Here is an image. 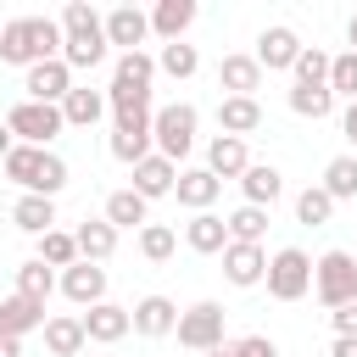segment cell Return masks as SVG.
<instances>
[{"mask_svg":"<svg viewBox=\"0 0 357 357\" xmlns=\"http://www.w3.org/2000/svg\"><path fill=\"white\" fill-rule=\"evenodd\" d=\"M61 56V22L50 17H11L0 28V61L11 67H39V61H56Z\"/></svg>","mask_w":357,"mask_h":357,"instance_id":"6da1fadb","label":"cell"},{"mask_svg":"<svg viewBox=\"0 0 357 357\" xmlns=\"http://www.w3.org/2000/svg\"><path fill=\"white\" fill-rule=\"evenodd\" d=\"M61 61L67 67H100L106 61V17L89 0H67V11H61Z\"/></svg>","mask_w":357,"mask_h":357,"instance_id":"7a4b0ae2","label":"cell"},{"mask_svg":"<svg viewBox=\"0 0 357 357\" xmlns=\"http://www.w3.org/2000/svg\"><path fill=\"white\" fill-rule=\"evenodd\" d=\"M312 290H318V301L329 312L346 307V301H357V257L351 251H324L312 262Z\"/></svg>","mask_w":357,"mask_h":357,"instance_id":"3957f363","label":"cell"},{"mask_svg":"<svg viewBox=\"0 0 357 357\" xmlns=\"http://www.w3.org/2000/svg\"><path fill=\"white\" fill-rule=\"evenodd\" d=\"M195 123H201V112H195L190 100L162 106V112H156V123H151V134H156V156L184 162V156H190V145H195Z\"/></svg>","mask_w":357,"mask_h":357,"instance_id":"277c9868","label":"cell"},{"mask_svg":"<svg viewBox=\"0 0 357 357\" xmlns=\"http://www.w3.org/2000/svg\"><path fill=\"white\" fill-rule=\"evenodd\" d=\"M312 290V257L301 245H284L268 257V296L273 301H301Z\"/></svg>","mask_w":357,"mask_h":357,"instance_id":"5b68a950","label":"cell"},{"mask_svg":"<svg viewBox=\"0 0 357 357\" xmlns=\"http://www.w3.org/2000/svg\"><path fill=\"white\" fill-rule=\"evenodd\" d=\"M6 128L22 139V145H50L61 128H67V117H61V106H39V100H17L11 112H6Z\"/></svg>","mask_w":357,"mask_h":357,"instance_id":"8992f818","label":"cell"},{"mask_svg":"<svg viewBox=\"0 0 357 357\" xmlns=\"http://www.w3.org/2000/svg\"><path fill=\"white\" fill-rule=\"evenodd\" d=\"M223 318H229V312H223L218 301H195V307L178 312V329H173V335H178V346H190V351H218V346H223Z\"/></svg>","mask_w":357,"mask_h":357,"instance_id":"52a82bcc","label":"cell"},{"mask_svg":"<svg viewBox=\"0 0 357 357\" xmlns=\"http://www.w3.org/2000/svg\"><path fill=\"white\" fill-rule=\"evenodd\" d=\"M151 123H156V112L117 117V128H112V156H117V162H128V167H139V162L156 151V134H151Z\"/></svg>","mask_w":357,"mask_h":357,"instance_id":"ba28073f","label":"cell"},{"mask_svg":"<svg viewBox=\"0 0 357 357\" xmlns=\"http://www.w3.org/2000/svg\"><path fill=\"white\" fill-rule=\"evenodd\" d=\"M301 50H307V45H301V33H296V28H284V22H273V28H262V33H257V50H251V56L262 61V73H290V67L301 61Z\"/></svg>","mask_w":357,"mask_h":357,"instance_id":"9c48e42d","label":"cell"},{"mask_svg":"<svg viewBox=\"0 0 357 357\" xmlns=\"http://www.w3.org/2000/svg\"><path fill=\"white\" fill-rule=\"evenodd\" d=\"M22 89H28V100H39V106H61L67 95H73V67L56 56V61H39V67H28L22 73Z\"/></svg>","mask_w":357,"mask_h":357,"instance_id":"30bf717a","label":"cell"},{"mask_svg":"<svg viewBox=\"0 0 357 357\" xmlns=\"http://www.w3.org/2000/svg\"><path fill=\"white\" fill-rule=\"evenodd\" d=\"M223 279H229L234 290L262 284V279H268V251H262V245H240V240H229V245H223Z\"/></svg>","mask_w":357,"mask_h":357,"instance_id":"8fae6325","label":"cell"},{"mask_svg":"<svg viewBox=\"0 0 357 357\" xmlns=\"http://www.w3.org/2000/svg\"><path fill=\"white\" fill-rule=\"evenodd\" d=\"M61 296L73 307H100L106 301V268L100 262H73L61 268Z\"/></svg>","mask_w":357,"mask_h":357,"instance_id":"7c38bea8","label":"cell"},{"mask_svg":"<svg viewBox=\"0 0 357 357\" xmlns=\"http://www.w3.org/2000/svg\"><path fill=\"white\" fill-rule=\"evenodd\" d=\"M145 39H151V11H139V6H112L106 11V45H123V56H128Z\"/></svg>","mask_w":357,"mask_h":357,"instance_id":"4fadbf2b","label":"cell"},{"mask_svg":"<svg viewBox=\"0 0 357 357\" xmlns=\"http://www.w3.org/2000/svg\"><path fill=\"white\" fill-rule=\"evenodd\" d=\"M128 318H134V335H145V340H162V335L178 329V307L167 296H139L128 307Z\"/></svg>","mask_w":357,"mask_h":357,"instance_id":"5bb4252c","label":"cell"},{"mask_svg":"<svg viewBox=\"0 0 357 357\" xmlns=\"http://www.w3.org/2000/svg\"><path fill=\"white\" fill-rule=\"evenodd\" d=\"M218 190H223V178H218L212 167H178V184H173L178 206H190V212H212Z\"/></svg>","mask_w":357,"mask_h":357,"instance_id":"9a60e30c","label":"cell"},{"mask_svg":"<svg viewBox=\"0 0 357 357\" xmlns=\"http://www.w3.org/2000/svg\"><path fill=\"white\" fill-rule=\"evenodd\" d=\"M84 318V335L89 340H100V346H117L128 329H134V318H128V307H117V301H100V307H89V312H78Z\"/></svg>","mask_w":357,"mask_h":357,"instance_id":"2e32d148","label":"cell"},{"mask_svg":"<svg viewBox=\"0 0 357 357\" xmlns=\"http://www.w3.org/2000/svg\"><path fill=\"white\" fill-rule=\"evenodd\" d=\"M218 128H223L229 139H245V134L262 128V106H257L251 95H223V100H218Z\"/></svg>","mask_w":357,"mask_h":357,"instance_id":"e0dca14e","label":"cell"},{"mask_svg":"<svg viewBox=\"0 0 357 357\" xmlns=\"http://www.w3.org/2000/svg\"><path fill=\"white\" fill-rule=\"evenodd\" d=\"M173 184H178V162H167V156H145L139 167H134V195H145V201H156V195H173Z\"/></svg>","mask_w":357,"mask_h":357,"instance_id":"ac0fdd59","label":"cell"},{"mask_svg":"<svg viewBox=\"0 0 357 357\" xmlns=\"http://www.w3.org/2000/svg\"><path fill=\"white\" fill-rule=\"evenodd\" d=\"M218 89L257 100V89H262V61H257V56H223V61H218Z\"/></svg>","mask_w":357,"mask_h":357,"instance_id":"d6986e66","label":"cell"},{"mask_svg":"<svg viewBox=\"0 0 357 357\" xmlns=\"http://www.w3.org/2000/svg\"><path fill=\"white\" fill-rule=\"evenodd\" d=\"M45 346H50V357H78V351L89 346L84 318H78V312H56V318H45Z\"/></svg>","mask_w":357,"mask_h":357,"instance_id":"ffe728a7","label":"cell"},{"mask_svg":"<svg viewBox=\"0 0 357 357\" xmlns=\"http://www.w3.org/2000/svg\"><path fill=\"white\" fill-rule=\"evenodd\" d=\"M190 22H195V0H156V11H151V33L162 45H178Z\"/></svg>","mask_w":357,"mask_h":357,"instance_id":"44dd1931","label":"cell"},{"mask_svg":"<svg viewBox=\"0 0 357 357\" xmlns=\"http://www.w3.org/2000/svg\"><path fill=\"white\" fill-rule=\"evenodd\" d=\"M240 190H245V206H273L284 195V173L273 162H251L245 178H240Z\"/></svg>","mask_w":357,"mask_h":357,"instance_id":"7402d4cb","label":"cell"},{"mask_svg":"<svg viewBox=\"0 0 357 357\" xmlns=\"http://www.w3.org/2000/svg\"><path fill=\"white\" fill-rule=\"evenodd\" d=\"M184 245L201 251V257H218V251L229 245V223H223L218 212H195V218L184 223Z\"/></svg>","mask_w":357,"mask_h":357,"instance_id":"603a6c76","label":"cell"},{"mask_svg":"<svg viewBox=\"0 0 357 357\" xmlns=\"http://www.w3.org/2000/svg\"><path fill=\"white\" fill-rule=\"evenodd\" d=\"M28 329H45V301H28V296H6V301H0V335L22 340Z\"/></svg>","mask_w":357,"mask_h":357,"instance_id":"cb8c5ba5","label":"cell"},{"mask_svg":"<svg viewBox=\"0 0 357 357\" xmlns=\"http://www.w3.org/2000/svg\"><path fill=\"white\" fill-rule=\"evenodd\" d=\"M206 167H212L218 178H245V167H251V151H245V139H229V134H218V139L206 145Z\"/></svg>","mask_w":357,"mask_h":357,"instance_id":"d4e9b609","label":"cell"},{"mask_svg":"<svg viewBox=\"0 0 357 357\" xmlns=\"http://www.w3.org/2000/svg\"><path fill=\"white\" fill-rule=\"evenodd\" d=\"M11 223L22 229V234H50L56 229V201L50 195H17V206H11Z\"/></svg>","mask_w":357,"mask_h":357,"instance_id":"484cf974","label":"cell"},{"mask_svg":"<svg viewBox=\"0 0 357 357\" xmlns=\"http://www.w3.org/2000/svg\"><path fill=\"white\" fill-rule=\"evenodd\" d=\"M61 117H67V128H89V123H100V117H106V89H84V84H73V95L61 100Z\"/></svg>","mask_w":357,"mask_h":357,"instance_id":"4316f807","label":"cell"},{"mask_svg":"<svg viewBox=\"0 0 357 357\" xmlns=\"http://www.w3.org/2000/svg\"><path fill=\"white\" fill-rule=\"evenodd\" d=\"M73 234H78V262H106V257L117 251V229H112L106 218H89V223H78Z\"/></svg>","mask_w":357,"mask_h":357,"instance_id":"83f0119b","label":"cell"},{"mask_svg":"<svg viewBox=\"0 0 357 357\" xmlns=\"http://www.w3.org/2000/svg\"><path fill=\"white\" fill-rule=\"evenodd\" d=\"M151 78H156V61H151L145 50H128V56H117V67H112V84H117V89L151 95Z\"/></svg>","mask_w":357,"mask_h":357,"instance_id":"f1b7e54d","label":"cell"},{"mask_svg":"<svg viewBox=\"0 0 357 357\" xmlns=\"http://www.w3.org/2000/svg\"><path fill=\"white\" fill-rule=\"evenodd\" d=\"M0 167H6V178H11L22 195H33V184H39V167H45V151H39V145H17V151H11Z\"/></svg>","mask_w":357,"mask_h":357,"instance_id":"f546056e","label":"cell"},{"mask_svg":"<svg viewBox=\"0 0 357 357\" xmlns=\"http://www.w3.org/2000/svg\"><path fill=\"white\" fill-rule=\"evenodd\" d=\"M290 112L318 123V117L335 112V89H329V84H296V89H290Z\"/></svg>","mask_w":357,"mask_h":357,"instance_id":"4dcf8cb0","label":"cell"},{"mask_svg":"<svg viewBox=\"0 0 357 357\" xmlns=\"http://www.w3.org/2000/svg\"><path fill=\"white\" fill-rule=\"evenodd\" d=\"M145 206H151L145 195H134V190H112V195H106V223H112V229H134V223L145 229Z\"/></svg>","mask_w":357,"mask_h":357,"instance_id":"1f68e13d","label":"cell"},{"mask_svg":"<svg viewBox=\"0 0 357 357\" xmlns=\"http://www.w3.org/2000/svg\"><path fill=\"white\" fill-rule=\"evenodd\" d=\"M223 223H229V240L262 245V234H268V206H240V212H229Z\"/></svg>","mask_w":357,"mask_h":357,"instance_id":"d6a6232c","label":"cell"},{"mask_svg":"<svg viewBox=\"0 0 357 357\" xmlns=\"http://www.w3.org/2000/svg\"><path fill=\"white\" fill-rule=\"evenodd\" d=\"M45 268H73L78 262V234H67V229H50V234H39V251H33Z\"/></svg>","mask_w":357,"mask_h":357,"instance_id":"836d02e7","label":"cell"},{"mask_svg":"<svg viewBox=\"0 0 357 357\" xmlns=\"http://www.w3.org/2000/svg\"><path fill=\"white\" fill-rule=\"evenodd\" d=\"M56 284H61V279H56V273H50L39 257H28V262L17 268V296H28V301H45Z\"/></svg>","mask_w":357,"mask_h":357,"instance_id":"e575fe53","label":"cell"},{"mask_svg":"<svg viewBox=\"0 0 357 357\" xmlns=\"http://www.w3.org/2000/svg\"><path fill=\"white\" fill-rule=\"evenodd\" d=\"M324 190L329 201H357V156H335L324 167Z\"/></svg>","mask_w":357,"mask_h":357,"instance_id":"d590c367","label":"cell"},{"mask_svg":"<svg viewBox=\"0 0 357 357\" xmlns=\"http://www.w3.org/2000/svg\"><path fill=\"white\" fill-rule=\"evenodd\" d=\"M329 212H335V201H329V190H324V184H307V190L296 195V218H301L307 229H324V223H329Z\"/></svg>","mask_w":357,"mask_h":357,"instance_id":"8d00e7d4","label":"cell"},{"mask_svg":"<svg viewBox=\"0 0 357 357\" xmlns=\"http://www.w3.org/2000/svg\"><path fill=\"white\" fill-rule=\"evenodd\" d=\"M173 251H178V234H173L167 223H145V229H139V257H145V262H167Z\"/></svg>","mask_w":357,"mask_h":357,"instance_id":"74e56055","label":"cell"},{"mask_svg":"<svg viewBox=\"0 0 357 357\" xmlns=\"http://www.w3.org/2000/svg\"><path fill=\"white\" fill-rule=\"evenodd\" d=\"M156 67H162L167 78H190V73L201 67V56H195V45H184V39H178V45H162Z\"/></svg>","mask_w":357,"mask_h":357,"instance_id":"f35d334b","label":"cell"},{"mask_svg":"<svg viewBox=\"0 0 357 357\" xmlns=\"http://www.w3.org/2000/svg\"><path fill=\"white\" fill-rule=\"evenodd\" d=\"M329 89L346 95V100H357V50H340L329 61Z\"/></svg>","mask_w":357,"mask_h":357,"instance_id":"ab89813d","label":"cell"},{"mask_svg":"<svg viewBox=\"0 0 357 357\" xmlns=\"http://www.w3.org/2000/svg\"><path fill=\"white\" fill-rule=\"evenodd\" d=\"M329 61H335V56H324L318 45H307L301 61H296L290 73H296V84H329Z\"/></svg>","mask_w":357,"mask_h":357,"instance_id":"60d3db41","label":"cell"},{"mask_svg":"<svg viewBox=\"0 0 357 357\" xmlns=\"http://www.w3.org/2000/svg\"><path fill=\"white\" fill-rule=\"evenodd\" d=\"M234 351H240V357H279V346H273L268 335H245V340H234Z\"/></svg>","mask_w":357,"mask_h":357,"instance_id":"b9f144b4","label":"cell"},{"mask_svg":"<svg viewBox=\"0 0 357 357\" xmlns=\"http://www.w3.org/2000/svg\"><path fill=\"white\" fill-rule=\"evenodd\" d=\"M329 318H335V335H357V301H346V307H335Z\"/></svg>","mask_w":357,"mask_h":357,"instance_id":"7bdbcfd3","label":"cell"},{"mask_svg":"<svg viewBox=\"0 0 357 357\" xmlns=\"http://www.w3.org/2000/svg\"><path fill=\"white\" fill-rule=\"evenodd\" d=\"M329 357H357V335H335V346H329Z\"/></svg>","mask_w":357,"mask_h":357,"instance_id":"ee69618b","label":"cell"},{"mask_svg":"<svg viewBox=\"0 0 357 357\" xmlns=\"http://www.w3.org/2000/svg\"><path fill=\"white\" fill-rule=\"evenodd\" d=\"M340 134H346V139H351V145H357V100H351V106H346V117H340Z\"/></svg>","mask_w":357,"mask_h":357,"instance_id":"f6af8a7d","label":"cell"},{"mask_svg":"<svg viewBox=\"0 0 357 357\" xmlns=\"http://www.w3.org/2000/svg\"><path fill=\"white\" fill-rule=\"evenodd\" d=\"M0 357H22V340H11V335H0Z\"/></svg>","mask_w":357,"mask_h":357,"instance_id":"bcb514c9","label":"cell"},{"mask_svg":"<svg viewBox=\"0 0 357 357\" xmlns=\"http://www.w3.org/2000/svg\"><path fill=\"white\" fill-rule=\"evenodd\" d=\"M11 151H17V145H11V128H6V123H0V162H6V156H11Z\"/></svg>","mask_w":357,"mask_h":357,"instance_id":"7dc6e473","label":"cell"},{"mask_svg":"<svg viewBox=\"0 0 357 357\" xmlns=\"http://www.w3.org/2000/svg\"><path fill=\"white\" fill-rule=\"evenodd\" d=\"M206 357H240V351H234V340H223V346H218V351H206Z\"/></svg>","mask_w":357,"mask_h":357,"instance_id":"c3c4849f","label":"cell"},{"mask_svg":"<svg viewBox=\"0 0 357 357\" xmlns=\"http://www.w3.org/2000/svg\"><path fill=\"white\" fill-rule=\"evenodd\" d=\"M346 39H351V50H357V17H351V22H346Z\"/></svg>","mask_w":357,"mask_h":357,"instance_id":"681fc988","label":"cell"}]
</instances>
